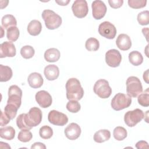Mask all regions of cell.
Returning <instances> with one entry per match:
<instances>
[{"label":"cell","instance_id":"obj_1","mask_svg":"<svg viewBox=\"0 0 149 149\" xmlns=\"http://www.w3.org/2000/svg\"><path fill=\"white\" fill-rule=\"evenodd\" d=\"M42 113L37 107L30 109L27 113H21L16 119V125L20 129L30 130L38 125L42 120Z\"/></svg>","mask_w":149,"mask_h":149},{"label":"cell","instance_id":"obj_2","mask_svg":"<svg viewBox=\"0 0 149 149\" xmlns=\"http://www.w3.org/2000/svg\"><path fill=\"white\" fill-rule=\"evenodd\" d=\"M66 98L69 100H80L84 95V90L76 78L69 79L66 83Z\"/></svg>","mask_w":149,"mask_h":149},{"label":"cell","instance_id":"obj_3","mask_svg":"<svg viewBox=\"0 0 149 149\" xmlns=\"http://www.w3.org/2000/svg\"><path fill=\"white\" fill-rule=\"evenodd\" d=\"M42 17L48 29L55 30L62 24L61 17L53 10L45 9L42 13Z\"/></svg>","mask_w":149,"mask_h":149},{"label":"cell","instance_id":"obj_4","mask_svg":"<svg viewBox=\"0 0 149 149\" xmlns=\"http://www.w3.org/2000/svg\"><path fill=\"white\" fill-rule=\"evenodd\" d=\"M126 92L130 97H136L143 91V86L140 79L136 76H130L126 82Z\"/></svg>","mask_w":149,"mask_h":149},{"label":"cell","instance_id":"obj_5","mask_svg":"<svg viewBox=\"0 0 149 149\" xmlns=\"http://www.w3.org/2000/svg\"><path fill=\"white\" fill-rule=\"evenodd\" d=\"M132 104V98L123 93H117L112 99L111 105L115 111H120L128 108Z\"/></svg>","mask_w":149,"mask_h":149},{"label":"cell","instance_id":"obj_6","mask_svg":"<svg viewBox=\"0 0 149 149\" xmlns=\"http://www.w3.org/2000/svg\"><path fill=\"white\" fill-rule=\"evenodd\" d=\"M93 90L94 93L101 98H107L112 94V88L109 83L105 79H99L94 84Z\"/></svg>","mask_w":149,"mask_h":149},{"label":"cell","instance_id":"obj_7","mask_svg":"<svg viewBox=\"0 0 149 149\" xmlns=\"http://www.w3.org/2000/svg\"><path fill=\"white\" fill-rule=\"evenodd\" d=\"M144 116L143 111L136 108L133 111H129L125 114L124 121L129 127H134L143 119Z\"/></svg>","mask_w":149,"mask_h":149},{"label":"cell","instance_id":"obj_8","mask_svg":"<svg viewBox=\"0 0 149 149\" xmlns=\"http://www.w3.org/2000/svg\"><path fill=\"white\" fill-rule=\"evenodd\" d=\"M22 91L16 85H12L8 90V100L7 104L15 105L18 108L22 104Z\"/></svg>","mask_w":149,"mask_h":149},{"label":"cell","instance_id":"obj_9","mask_svg":"<svg viewBox=\"0 0 149 149\" xmlns=\"http://www.w3.org/2000/svg\"><path fill=\"white\" fill-rule=\"evenodd\" d=\"M98 33L106 38L113 39L116 34V29L111 22L105 21L99 25Z\"/></svg>","mask_w":149,"mask_h":149},{"label":"cell","instance_id":"obj_10","mask_svg":"<svg viewBox=\"0 0 149 149\" xmlns=\"http://www.w3.org/2000/svg\"><path fill=\"white\" fill-rule=\"evenodd\" d=\"M48 119L49 123L56 126H62L68 122V118L66 115L56 110H52L49 112Z\"/></svg>","mask_w":149,"mask_h":149},{"label":"cell","instance_id":"obj_11","mask_svg":"<svg viewBox=\"0 0 149 149\" xmlns=\"http://www.w3.org/2000/svg\"><path fill=\"white\" fill-rule=\"evenodd\" d=\"M72 10L76 17L78 18H83L86 17L88 12V5L86 1H75L72 6Z\"/></svg>","mask_w":149,"mask_h":149},{"label":"cell","instance_id":"obj_12","mask_svg":"<svg viewBox=\"0 0 149 149\" xmlns=\"http://www.w3.org/2000/svg\"><path fill=\"white\" fill-rule=\"evenodd\" d=\"M121 61L122 55L119 51L115 49H109L105 54V62L110 67L116 68L119 66Z\"/></svg>","mask_w":149,"mask_h":149},{"label":"cell","instance_id":"obj_13","mask_svg":"<svg viewBox=\"0 0 149 149\" xmlns=\"http://www.w3.org/2000/svg\"><path fill=\"white\" fill-rule=\"evenodd\" d=\"M91 8L92 15L95 19L100 20L105 16L107 8L105 3L102 1H94L91 4Z\"/></svg>","mask_w":149,"mask_h":149},{"label":"cell","instance_id":"obj_14","mask_svg":"<svg viewBox=\"0 0 149 149\" xmlns=\"http://www.w3.org/2000/svg\"><path fill=\"white\" fill-rule=\"evenodd\" d=\"M35 98L38 105L43 108H47L50 107L52 102L51 95L48 92L45 90L38 91L35 95Z\"/></svg>","mask_w":149,"mask_h":149},{"label":"cell","instance_id":"obj_15","mask_svg":"<svg viewBox=\"0 0 149 149\" xmlns=\"http://www.w3.org/2000/svg\"><path fill=\"white\" fill-rule=\"evenodd\" d=\"M16 49L12 42L5 41L0 45V58L13 57L16 55Z\"/></svg>","mask_w":149,"mask_h":149},{"label":"cell","instance_id":"obj_16","mask_svg":"<svg viewBox=\"0 0 149 149\" xmlns=\"http://www.w3.org/2000/svg\"><path fill=\"white\" fill-rule=\"evenodd\" d=\"M81 130L80 127L76 123H70L64 130L66 137L71 140H76L80 136Z\"/></svg>","mask_w":149,"mask_h":149},{"label":"cell","instance_id":"obj_17","mask_svg":"<svg viewBox=\"0 0 149 149\" xmlns=\"http://www.w3.org/2000/svg\"><path fill=\"white\" fill-rule=\"evenodd\" d=\"M116 44L120 50L127 51L131 48L132 41L129 36L126 34H120L116 38Z\"/></svg>","mask_w":149,"mask_h":149},{"label":"cell","instance_id":"obj_18","mask_svg":"<svg viewBox=\"0 0 149 149\" xmlns=\"http://www.w3.org/2000/svg\"><path fill=\"white\" fill-rule=\"evenodd\" d=\"M29 86L33 88H38L41 87L44 82L41 74L37 72H33L29 74L27 79Z\"/></svg>","mask_w":149,"mask_h":149},{"label":"cell","instance_id":"obj_19","mask_svg":"<svg viewBox=\"0 0 149 149\" xmlns=\"http://www.w3.org/2000/svg\"><path fill=\"white\" fill-rule=\"evenodd\" d=\"M44 73L47 80H55L59 77V69L55 65H48L45 67Z\"/></svg>","mask_w":149,"mask_h":149},{"label":"cell","instance_id":"obj_20","mask_svg":"<svg viewBox=\"0 0 149 149\" xmlns=\"http://www.w3.org/2000/svg\"><path fill=\"white\" fill-rule=\"evenodd\" d=\"M59 51L55 48H49L44 53V58L48 62H55L60 58Z\"/></svg>","mask_w":149,"mask_h":149},{"label":"cell","instance_id":"obj_21","mask_svg":"<svg viewBox=\"0 0 149 149\" xmlns=\"http://www.w3.org/2000/svg\"><path fill=\"white\" fill-rule=\"evenodd\" d=\"M42 30V25L40 21L37 20H31L28 24L27 31L33 36H36L41 33Z\"/></svg>","mask_w":149,"mask_h":149},{"label":"cell","instance_id":"obj_22","mask_svg":"<svg viewBox=\"0 0 149 149\" xmlns=\"http://www.w3.org/2000/svg\"><path fill=\"white\" fill-rule=\"evenodd\" d=\"M111 137V133L107 129H101L94 133V140L98 143L108 141Z\"/></svg>","mask_w":149,"mask_h":149},{"label":"cell","instance_id":"obj_23","mask_svg":"<svg viewBox=\"0 0 149 149\" xmlns=\"http://www.w3.org/2000/svg\"><path fill=\"white\" fill-rule=\"evenodd\" d=\"M12 70L9 66L0 65V81L1 82L9 81L12 78Z\"/></svg>","mask_w":149,"mask_h":149},{"label":"cell","instance_id":"obj_24","mask_svg":"<svg viewBox=\"0 0 149 149\" xmlns=\"http://www.w3.org/2000/svg\"><path fill=\"white\" fill-rule=\"evenodd\" d=\"M15 136V130L12 126H5L0 129V137L7 140H11Z\"/></svg>","mask_w":149,"mask_h":149},{"label":"cell","instance_id":"obj_25","mask_svg":"<svg viewBox=\"0 0 149 149\" xmlns=\"http://www.w3.org/2000/svg\"><path fill=\"white\" fill-rule=\"evenodd\" d=\"M129 62L134 66H139L143 62V57L140 52L137 51H133L129 54Z\"/></svg>","mask_w":149,"mask_h":149},{"label":"cell","instance_id":"obj_26","mask_svg":"<svg viewBox=\"0 0 149 149\" xmlns=\"http://www.w3.org/2000/svg\"><path fill=\"white\" fill-rule=\"evenodd\" d=\"M2 26L5 29H8L12 26H16L17 21L14 16L12 15H4L1 20Z\"/></svg>","mask_w":149,"mask_h":149},{"label":"cell","instance_id":"obj_27","mask_svg":"<svg viewBox=\"0 0 149 149\" xmlns=\"http://www.w3.org/2000/svg\"><path fill=\"white\" fill-rule=\"evenodd\" d=\"M114 138L118 141H122L124 140L127 135V130L122 126L116 127L113 132Z\"/></svg>","mask_w":149,"mask_h":149},{"label":"cell","instance_id":"obj_28","mask_svg":"<svg viewBox=\"0 0 149 149\" xmlns=\"http://www.w3.org/2000/svg\"><path fill=\"white\" fill-rule=\"evenodd\" d=\"M85 47L88 51H96L100 48L99 41L95 38H89L86 41Z\"/></svg>","mask_w":149,"mask_h":149},{"label":"cell","instance_id":"obj_29","mask_svg":"<svg viewBox=\"0 0 149 149\" xmlns=\"http://www.w3.org/2000/svg\"><path fill=\"white\" fill-rule=\"evenodd\" d=\"M19 30L16 26H12L7 29L6 37L10 41H16L19 37Z\"/></svg>","mask_w":149,"mask_h":149},{"label":"cell","instance_id":"obj_30","mask_svg":"<svg viewBox=\"0 0 149 149\" xmlns=\"http://www.w3.org/2000/svg\"><path fill=\"white\" fill-rule=\"evenodd\" d=\"M35 54L34 49L30 45H25L20 49V54L24 59L31 58Z\"/></svg>","mask_w":149,"mask_h":149},{"label":"cell","instance_id":"obj_31","mask_svg":"<svg viewBox=\"0 0 149 149\" xmlns=\"http://www.w3.org/2000/svg\"><path fill=\"white\" fill-rule=\"evenodd\" d=\"M32 138V133L28 129H22V130L19 133L17 136L18 140L23 143L30 141Z\"/></svg>","mask_w":149,"mask_h":149},{"label":"cell","instance_id":"obj_32","mask_svg":"<svg viewBox=\"0 0 149 149\" xmlns=\"http://www.w3.org/2000/svg\"><path fill=\"white\" fill-rule=\"evenodd\" d=\"M39 134L43 139H49L53 135L52 129L47 125H44L40 129Z\"/></svg>","mask_w":149,"mask_h":149},{"label":"cell","instance_id":"obj_33","mask_svg":"<svg viewBox=\"0 0 149 149\" xmlns=\"http://www.w3.org/2000/svg\"><path fill=\"white\" fill-rule=\"evenodd\" d=\"M18 108L15 105L7 104L4 108V113L10 119H13L15 118L17 114Z\"/></svg>","mask_w":149,"mask_h":149},{"label":"cell","instance_id":"obj_34","mask_svg":"<svg viewBox=\"0 0 149 149\" xmlns=\"http://www.w3.org/2000/svg\"><path fill=\"white\" fill-rule=\"evenodd\" d=\"M139 104L144 107L149 106V91L148 88L143 93L140 94L137 98Z\"/></svg>","mask_w":149,"mask_h":149},{"label":"cell","instance_id":"obj_35","mask_svg":"<svg viewBox=\"0 0 149 149\" xmlns=\"http://www.w3.org/2000/svg\"><path fill=\"white\" fill-rule=\"evenodd\" d=\"M137 21L140 25L145 26L149 23V12L144 10L140 12L137 15Z\"/></svg>","mask_w":149,"mask_h":149},{"label":"cell","instance_id":"obj_36","mask_svg":"<svg viewBox=\"0 0 149 149\" xmlns=\"http://www.w3.org/2000/svg\"><path fill=\"white\" fill-rule=\"evenodd\" d=\"M81 108L80 104L76 100H69L66 104V109L72 113L78 112Z\"/></svg>","mask_w":149,"mask_h":149},{"label":"cell","instance_id":"obj_37","mask_svg":"<svg viewBox=\"0 0 149 149\" xmlns=\"http://www.w3.org/2000/svg\"><path fill=\"white\" fill-rule=\"evenodd\" d=\"M146 0H129V6L133 9H140L146 6Z\"/></svg>","mask_w":149,"mask_h":149},{"label":"cell","instance_id":"obj_38","mask_svg":"<svg viewBox=\"0 0 149 149\" xmlns=\"http://www.w3.org/2000/svg\"><path fill=\"white\" fill-rule=\"evenodd\" d=\"M108 3L109 6L114 9L121 7L123 3V0H109Z\"/></svg>","mask_w":149,"mask_h":149},{"label":"cell","instance_id":"obj_39","mask_svg":"<svg viewBox=\"0 0 149 149\" xmlns=\"http://www.w3.org/2000/svg\"><path fill=\"white\" fill-rule=\"evenodd\" d=\"M10 119L1 110V126H4L9 123Z\"/></svg>","mask_w":149,"mask_h":149},{"label":"cell","instance_id":"obj_40","mask_svg":"<svg viewBox=\"0 0 149 149\" xmlns=\"http://www.w3.org/2000/svg\"><path fill=\"white\" fill-rule=\"evenodd\" d=\"M136 147L138 149H140V148H148V145L147 141H143V140H141L138 141L136 144Z\"/></svg>","mask_w":149,"mask_h":149},{"label":"cell","instance_id":"obj_41","mask_svg":"<svg viewBox=\"0 0 149 149\" xmlns=\"http://www.w3.org/2000/svg\"><path fill=\"white\" fill-rule=\"evenodd\" d=\"M31 148H40V149H45L46 148V146H45V144L42 143H40V142H36L34 143L31 147Z\"/></svg>","mask_w":149,"mask_h":149},{"label":"cell","instance_id":"obj_42","mask_svg":"<svg viewBox=\"0 0 149 149\" xmlns=\"http://www.w3.org/2000/svg\"><path fill=\"white\" fill-rule=\"evenodd\" d=\"M70 0H68V1H57L55 0V2L57 3L58 5H61V6H66L67 5L69 2H70Z\"/></svg>","mask_w":149,"mask_h":149},{"label":"cell","instance_id":"obj_43","mask_svg":"<svg viewBox=\"0 0 149 149\" xmlns=\"http://www.w3.org/2000/svg\"><path fill=\"white\" fill-rule=\"evenodd\" d=\"M148 69H147L143 73V79L147 83H148Z\"/></svg>","mask_w":149,"mask_h":149}]
</instances>
